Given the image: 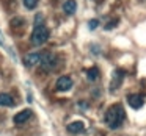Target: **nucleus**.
<instances>
[{
    "mask_svg": "<svg viewBox=\"0 0 146 136\" xmlns=\"http://www.w3.org/2000/svg\"><path fill=\"white\" fill-rule=\"evenodd\" d=\"M123 78H124V72L121 69H116L113 72V77H111V83H110V88H111V91H113L115 88H119V85H121V81H123Z\"/></svg>",
    "mask_w": 146,
    "mask_h": 136,
    "instance_id": "0eeeda50",
    "label": "nucleus"
},
{
    "mask_svg": "<svg viewBox=\"0 0 146 136\" xmlns=\"http://www.w3.org/2000/svg\"><path fill=\"white\" fill-rule=\"evenodd\" d=\"M124 117H126L124 108L121 106L119 103H116V105H111V106L105 111L104 120H105V124L108 125V128L115 130V128H118V127H121Z\"/></svg>",
    "mask_w": 146,
    "mask_h": 136,
    "instance_id": "f257e3e1",
    "label": "nucleus"
},
{
    "mask_svg": "<svg viewBox=\"0 0 146 136\" xmlns=\"http://www.w3.org/2000/svg\"><path fill=\"white\" fill-rule=\"evenodd\" d=\"M116 24H118V19H113V20H110V22L105 25V28H107V30H111L115 25H116Z\"/></svg>",
    "mask_w": 146,
    "mask_h": 136,
    "instance_id": "2eb2a0df",
    "label": "nucleus"
},
{
    "mask_svg": "<svg viewBox=\"0 0 146 136\" xmlns=\"http://www.w3.org/2000/svg\"><path fill=\"white\" fill-rule=\"evenodd\" d=\"M88 27H90V30H96L99 27V20L98 19H91L88 22Z\"/></svg>",
    "mask_w": 146,
    "mask_h": 136,
    "instance_id": "4468645a",
    "label": "nucleus"
},
{
    "mask_svg": "<svg viewBox=\"0 0 146 136\" xmlns=\"http://www.w3.org/2000/svg\"><path fill=\"white\" fill-rule=\"evenodd\" d=\"M14 100L10 94H0V106H13Z\"/></svg>",
    "mask_w": 146,
    "mask_h": 136,
    "instance_id": "9b49d317",
    "label": "nucleus"
},
{
    "mask_svg": "<svg viewBox=\"0 0 146 136\" xmlns=\"http://www.w3.org/2000/svg\"><path fill=\"white\" fill-rule=\"evenodd\" d=\"M127 103H129V106H132L133 110H138V108L143 106L145 100H143V97L140 94H130V95H127Z\"/></svg>",
    "mask_w": 146,
    "mask_h": 136,
    "instance_id": "423d86ee",
    "label": "nucleus"
},
{
    "mask_svg": "<svg viewBox=\"0 0 146 136\" xmlns=\"http://www.w3.org/2000/svg\"><path fill=\"white\" fill-rule=\"evenodd\" d=\"M99 77V69L98 67H91V69H88V72H86V78L90 80V81H96Z\"/></svg>",
    "mask_w": 146,
    "mask_h": 136,
    "instance_id": "f8f14e48",
    "label": "nucleus"
},
{
    "mask_svg": "<svg viewBox=\"0 0 146 136\" xmlns=\"http://www.w3.org/2000/svg\"><path fill=\"white\" fill-rule=\"evenodd\" d=\"M0 45H3V39H2V35H0Z\"/></svg>",
    "mask_w": 146,
    "mask_h": 136,
    "instance_id": "f3484780",
    "label": "nucleus"
},
{
    "mask_svg": "<svg viewBox=\"0 0 146 136\" xmlns=\"http://www.w3.org/2000/svg\"><path fill=\"white\" fill-rule=\"evenodd\" d=\"M83 130H85V124L80 122V120L71 122L69 125H68V131H69V133H74V135H77V133H82Z\"/></svg>",
    "mask_w": 146,
    "mask_h": 136,
    "instance_id": "1a4fd4ad",
    "label": "nucleus"
},
{
    "mask_svg": "<svg viewBox=\"0 0 146 136\" xmlns=\"http://www.w3.org/2000/svg\"><path fill=\"white\" fill-rule=\"evenodd\" d=\"M39 66H41V69L46 70V72L55 69V66H57V57H55L54 53H49V52H46V53H42V57H41Z\"/></svg>",
    "mask_w": 146,
    "mask_h": 136,
    "instance_id": "7ed1b4c3",
    "label": "nucleus"
},
{
    "mask_svg": "<svg viewBox=\"0 0 146 136\" xmlns=\"http://www.w3.org/2000/svg\"><path fill=\"white\" fill-rule=\"evenodd\" d=\"M55 88H57V91L63 92V91H69L71 88H72V78L71 77H60V78L57 80V85H55Z\"/></svg>",
    "mask_w": 146,
    "mask_h": 136,
    "instance_id": "20e7f679",
    "label": "nucleus"
},
{
    "mask_svg": "<svg viewBox=\"0 0 146 136\" xmlns=\"http://www.w3.org/2000/svg\"><path fill=\"white\" fill-rule=\"evenodd\" d=\"M39 22L42 24V16L41 14H36L35 16V25H39Z\"/></svg>",
    "mask_w": 146,
    "mask_h": 136,
    "instance_id": "dca6fc26",
    "label": "nucleus"
},
{
    "mask_svg": "<svg viewBox=\"0 0 146 136\" xmlns=\"http://www.w3.org/2000/svg\"><path fill=\"white\" fill-rule=\"evenodd\" d=\"M76 8H77L76 0H66V2L63 3V11L66 14H74L76 13Z\"/></svg>",
    "mask_w": 146,
    "mask_h": 136,
    "instance_id": "9d476101",
    "label": "nucleus"
},
{
    "mask_svg": "<svg viewBox=\"0 0 146 136\" xmlns=\"http://www.w3.org/2000/svg\"><path fill=\"white\" fill-rule=\"evenodd\" d=\"M22 2H24V7L27 10H35L38 7V0H22Z\"/></svg>",
    "mask_w": 146,
    "mask_h": 136,
    "instance_id": "ddd939ff",
    "label": "nucleus"
},
{
    "mask_svg": "<svg viewBox=\"0 0 146 136\" xmlns=\"http://www.w3.org/2000/svg\"><path fill=\"white\" fill-rule=\"evenodd\" d=\"M47 39H49V30L46 28L42 24L35 25L33 33H32V44H35V45H42L44 42H47Z\"/></svg>",
    "mask_w": 146,
    "mask_h": 136,
    "instance_id": "f03ea898",
    "label": "nucleus"
},
{
    "mask_svg": "<svg viewBox=\"0 0 146 136\" xmlns=\"http://www.w3.org/2000/svg\"><path fill=\"white\" fill-rule=\"evenodd\" d=\"M30 117H32V111L30 110H22L13 117V120H14V124H24L25 120H29Z\"/></svg>",
    "mask_w": 146,
    "mask_h": 136,
    "instance_id": "6e6552de",
    "label": "nucleus"
},
{
    "mask_svg": "<svg viewBox=\"0 0 146 136\" xmlns=\"http://www.w3.org/2000/svg\"><path fill=\"white\" fill-rule=\"evenodd\" d=\"M41 57H42V53H39V52H36V53H29V55L24 57V64H25L27 67H33V66H36V64H39Z\"/></svg>",
    "mask_w": 146,
    "mask_h": 136,
    "instance_id": "39448f33",
    "label": "nucleus"
}]
</instances>
